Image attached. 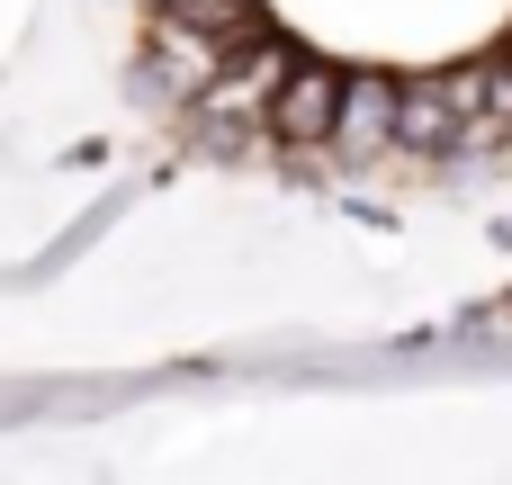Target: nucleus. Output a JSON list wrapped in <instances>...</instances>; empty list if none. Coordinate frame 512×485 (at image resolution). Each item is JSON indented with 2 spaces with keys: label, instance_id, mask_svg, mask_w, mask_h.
Segmentation results:
<instances>
[{
  "label": "nucleus",
  "instance_id": "obj_2",
  "mask_svg": "<svg viewBox=\"0 0 512 485\" xmlns=\"http://www.w3.org/2000/svg\"><path fill=\"white\" fill-rule=\"evenodd\" d=\"M396 153V72H342L324 162H387Z\"/></svg>",
  "mask_w": 512,
  "mask_h": 485
},
{
  "label": "nucleus",
  "instance_id": "obj_1",
  "mask_svg": "<svg viewBox=\"0 0 512 485\" xmlns=\"http://www.w3.org/2000/svg\"><path fill=\"white\" fill-rule=\"evenodd\" d=\"M333 108H342V63L297 54V63L279 72V90H270V153H279V162H324Z\"/></svg>",
  "mask_w": 512,
  "mask_h": 485
}]
</instances>
